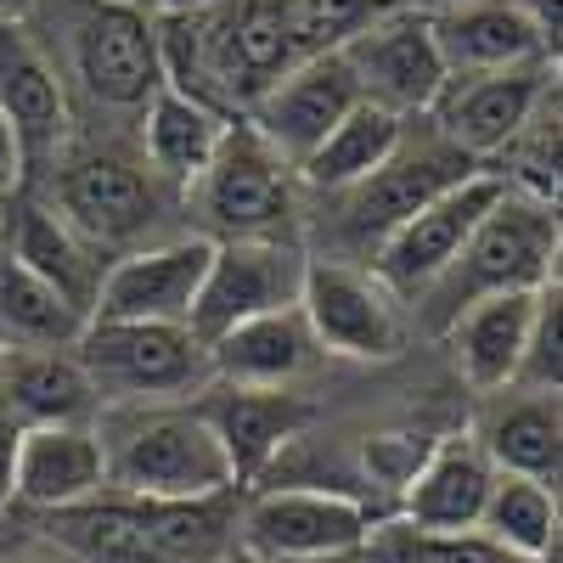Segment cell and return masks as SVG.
<instances>
[{
	"mask_svg": "<svg viewBox=\"0 0 563 563\" xmlns=\"http://www.w3.org/2000/svg\"><path fill=\"white\" fill-rule=\"evenodd\" d=\"M74 74L102 108H147L164 85L158 18L141 0H74L68 7Z\"/></svg>",
	"mask_w": 563,
	"mask_h": 563,
	"instance_id": "cell-5",
	"label": "cell"
},
{
	"mask_svg": "<svg viewBox=\"0 0 563 563\" xmlns=\"http://www.w3.org/2000/svg\"><path fill=\"white\" fill-rule=\"evenodd\" d=\"M440 7H445V0H440Z\"/></svg>",
	"mask_w": 563,
	"mask_h": 563,
	"instance_id": "cell-43",
	"label": "cell"
},
{
	"mask_svg": "<svg viewBox=\"0 0 563 563\" xmlns=\"http://www.w3.org/2000/svg\"><path fill=\"white\" fill-rule=\"evenodd\" d=\"M97 400L113 406H153L169 395H192L209 384V355L180 321H108L90 316L74 339Z\"/></svg>",
	"mask_w": 563,
	"mask_h": 563,
	"instance_id": "cell-3",
	"label": "cell"
},
{
	"mask_svg": "<svg viewBox=\"0 0 563 563\" xmlns=\"http://www.w3.org/2000/svg\"><path fill=\"white\" fill-rule=\"evenodd\" d=\"M558 203H541L530 192H507L479 214L467 243L451 254V265L417 294V316L429 333H445V321L490 294H519L541 288L558 276Z\"/></svg>",
	"mask_w": 563,
	"mask_h": 563,
	"instance_id": "cell-1",
	"label": "cell"
},
{
	"mask_svg": "<svg viewBox=\"0 0 563 563\" xmlns=\"http://www.w3.org/2000/svg\"><path fill=\"white\" fill-rule=\"evenodd\" d=\"M378 536V530H372ZM265 563H384L378 541H361V547H339V552H316V558H265Z\"/></svg>",
	"mask_w": 563,
	"mask_h": 563,
	"instance_id": "cell-37",
	"label": "cell"
},
{
	"mask_svg": "<svg viewBox=\"0 0 563 563\" xmlns=\"http://www.w3.org/2000/svg\"><path fill=\"white\" fill-rule=\"evenodd\" d=\"M541 288H547V282H541ZM541 288L474 299L467 310H456V316L445 321L456 372H462V378L474 384L479 395H496V389H507L512 378H519V355H525V339H530Z\"/></svg>",
	"mask_w": 563,
	"mask_h": 563,
	"instance_id": "cell-21",
	"label": "cell"
},
{
	"mask_svg": "<svg viewBox=\"0 0 563 563\" xmlns=\"http://www.w3.org/2000/svg\"><path fill=\"white\" fill-rule=\"evenodd\" d=\"M243 541L260 558H316V552H339V547H361L372 541L384 519L366 501L344 496V490H321V485H276L260 490L243 512Z\"/></svg>",
	"mask_w": 563,
	"mask_h": 563,
	"instance_id": "cell-10",
	"label": "cell"
},
{
	"mask_svg": "<svg viewBox=\"0 0 563 563\" xmlns=\"http://www.w3.org/2000/svg\"><path fill=\"white\" fill-rule=\"evenodd\" d=\"M23 169H29V153H23V141H18L12 119L0 113V203L23 192Z\"/></svg>",
	"mask_w": 563,
	"mask_h": 563,
	"instance_id": "cell-34",
	"label": "cell"
},
{
	"mask_svg": "<svg viewBox=\"0 0 563 563\" xmlns=\"http://www.w3.org/2000/svg\"><path fill=\"white\" fill-rule=\"evenodd\" d=\"M490 456V467L501 474H525L541 485H558L563 474V417H558V395L541 389H512V400H501L474 434Z\"/></svg>",
	"mask_w": 563,
	"mask_h": 563,
	"instance_id": "cell-25",
	"label": "cell"
},
{
	"mask_svg": "<svg viewBox=\"0 0 563 563\" xmlns=\"http://www.w3.org/2000/svg\"><path fill=\"white\" fill-rule=\"evenodd\" d=\"M0 113L12 119L23 153L40 158L52 153L63 130H68V90H63V74L52 68V57L40 52V40L0 18Z\"/></svg>",
	"mask_w": 563,
	"mask_h": 563,
	"instance_id": "cell-23",
	"label": "cell"
},
{
	"mask_svg": "<svg viewBox=\"0 0 563 563\" xmlns=\"http://www.w3.org/2000/svg\"><path fill=\"white\" fill-rule=\"evenodd\" d=\"M0 563H85L79 552H68L63 541H52V536H34V541H23V547H12Z\"/></svg>",
	"mask_w": 563,
	"mask_h": 563,
	"instance_id": "cell-36",
	"label": "cell"
},
{
	"mask_svg": "<svg viewBox=\"0 0 563 563\" xmlns=\"http://www.w3.org/2000/svg\"><path fill=\"white\" fill-rule=\"evenodd\" d=\"M57 209L102 249V243H124L135 231H147L158 220V192L135 164L90 153L57 175Z\"/></svg>",
	"mask_w": 563,
	"mask_h": 563,
	"instance_id": "cell-17",
	"label": "cell"
},
{
	"mask_svg": "<svg viewBox=\"0 0 563 563\" xmlns=\"http://www.w3.org/2000/svg\"><path fill=\"white\" fill-rule=\"evenodd\" d=\"M474 530H485L490 541H501L507 552H519L530 563H547L558 552V485H541V479H525V474H501L496 467Z\"/></svg>",
	"mask_w": 563,
	"mask_h": 563,
	"instance_id": "cell-29",
	"label": "cell"
},
{
	"mask_svg": "<svg viewBox=\"0 0 563 563\" xmlns=\"http://www.w3.org/2000/svg\"><path fill=\"white\" fill-rule=\"evenodd\" d=\"M198 209L220 238H282L294 243V164L254 124H225L209 169L192 180Z\"/></svg>",
	"mask_w": 563,
	"mask_h": 563,
	"instance_id": "cell-4",
	"label": "cell"
},
{
	"mask_svg": "<svg viewBox=\"0 0 563 563\" xmlns=\"http://www.w3.org/2000/svg\"><path fill=\"white\" fill-rule=\"evenodd\" d=\"M0 361H7V339H0Z\"/></svg>",
	"mask_w": 563,
	"mask_h": 563,
	"instance_id": "cell-41",
	"label": "cell"
},
{
	"mask_svg": "<svg viewBox=\"0 0 563 563\" xmlns=\"http://www.w3.org/2000/svg\"><path fill=\"white\" fill-rule=\"evenodd\" d=\"M40 7V0H0V18H12V23H23L29 12Z\"/></svg>",
	"mask_w": 563,
	"mask_h": 563,
	"instance_id": "cell-40",
	"label": "cell"
},
{
	"mask_svg": "<svg viewBox=\"0 0 563 563\" xmlns=\"http://www.w3.org/2000/svg\"><path fill=\"white\" fill-rule=\"evenodd\" d=\"M490 479H496V467H490L485 445L474 434H445L406 474L400 519L417 530H474L479 507L490 496Z\"/></svg>",
	"mask_w": 563,
	"mask_h": 563,
	"instance_id": "cell-18",
	"label": "cell"
},
{
	"mask_svg": "<svg viewBox=\"0 0 563 563\" xmlns=\"http://www.w3.org/2000/svg\"><path fill=\"white\" fill-rule=\"evenodd\" d=\"M198 411L214 429V440L225 445V462H231V479L238 485L265 474L276 451L310 422L305 400L282 395V389H254V384H220V389H209V400Z\"/></svg>",
	"mask_w": 563,
	"mask_h": 563,
	"instance_id": "cell-19",
	"label": "cell"
},
{
	"mask_svg": "<svg viewBox=\"0 0 563 563\" xmlns=\"http://www.w3.org/2000/svg\"><path fill=\"white\" fill-rule=\"evenodd\" d=\"M501 153H512V164H519V175L507 180L512 192L558 203V85L536 102V113L519 124V135H512Z\"/></svg>",
	"mask_w": 563,
	"mask_h": 563,
	"instance_id": "cell-31",
	"label": "cell"
},
{
	"mask_svg": "<svg viewBox=\"0 0 563 563\" xmlns=\"http://www.w3.org/2000/svg\"><path fill=\"white\" fill-rule=\"evenodd\" d=\"M440 57L451 74H490V68H525L558 63L547 52L541 29L525 18L519 0H445L429 12Z\"/></svg>",
	"mask_w": 563,
	"mask_h": 563,
	"instance_id": "cell-16",
	"label": "cell"
},
{
	"mask_svg": "<svg viewBox=\"0 0 563 563\" xmlns=\"http://www.w3.org/2000/svg\"><path fill=\"white\" fill-rule=\"evenodd\" d=\"M384 563H395V558H384Z\"/></svg>",
	"mask_w": 563,
	"mask_h": 563,
	"instance_id": "cell-42",
	"label": "cell"
},
{
	"mask_svg": "<svg viewBox=\"0 0 563 563\" xmlns=\"http://www.w3.org/2000/svg\"><path fill=\"white\" fill-rule=\"evenodd\" d=\"M209 563H265V558H260V552H254V547H249V541L238 536V541H225V547H220V552H214Z\"/></svg>",
	"mask_w": 563,
	"mask_h": 563,
	"instance_id": "cell-38",
	"label": "cell"
},
{
	"mask_svg": "<svg viewBox=\"0 0 563 563\" xmlns=\"http://www.w3.org/2000/svg\"><path fill=\"white\" fill-rule=\"evenodd\" d=\"M0 249H7L12 260H23L34 276H45L57 294H68L90 316L108 265L97 260V243H90L63 209L18 192L12 209H0Z\"/></svg>",
	"mask_w": 563,
	"mask_h": 563,
	"instance_id": "cell-15",
	"label": "cell"
},
{
	"mask_svg": "<svg viewBox=\"0 0 563 563\" xmlns=\"http://www.w3.org/2000/svg\"><path fill=\"white\" fill-rule=\"evenodd\" d=\"M0 411L23 429H52V422H97L102 400L90 389L74 344L63 350H7L0 361Z\"/></svg>",
	"mask_w": 563,
	"mask_h": 563,
	"instance_id": "cell-24",
	"label": "cell"
},
{
	"mask_svg": "<svg viewBox=\"0 0 563 563\" xmlns=\"http://www.w3.org/2000/svg\"><path fill=\"white\" fill-rule=\"evenodd\" d=\"M18 445H23V422L0 411V512L12 507V490H18Z\"/></svg>",
	"mask_w": 563,
	"mask_h": 563,
	"instance_id": "cell-35",
	"label": "cell"
},
{
	"mask_svg": "<svg viewBox=\"0 0 563 563\" xmlns=\"http://www.w3.org/2000/svg\"><path fill=\"white\" fill-rule=\"evenodd\" d=\"M395 563H530L519 552H507L485 530H417V525H378L372 536Z\"/></svg>",
	"mask_w": 563,
	"mask_h": 563,
	"instance_id": "cell-30",
	"label": "cell"
},
{
	"mask_svg": "<svg viewBox=\"0 0 563 563\" xmlns=\"http://www.w3.org/2000/svg\"><path fill=\"white\" fill-rule=\"evenodd\" d=\"M214 238H180V243H158V249H135L124 260H113L102 271V288L90 316L108 321H180L198 299V282L209 265Z\"/></svg>",
	"mask_w": 563,
	"mask_h": 563,
	"instance_id": "cell-14",
	"label": "cell"
},
{
	"mask_svg": "<svg viewBox=\"0 0 563 563\" xmlns=\"http://www.w3.org/2000/svg\"><path fill=\"white\" fill-rule=\"evenodd\" d=\"M400 135H406V119H400V113H389V108H378V102L361 97V102L299 158L294 175H299L305 186H316V192H344V186L366 180L372 169H378V164L400 147Z\"/></svg>",
	"mask_w": 563,
	"mask_h": 563,
	"instance_id": "cell-26",
	"label": "cell"
},
{
	"mask_svg": "<svg viewBox=\"0 0 563 563\" xmlns=\"http://www.w3.org/2000/svg\"><path fill=\"white\" fill-rule=\"evenodd\" d=\"M299 316L310 327L316 350L350 355V361H389L406 344L400 299L372 271L339 260H305L299 282Z\"/></svg>",
	"mask_w": 563,
	"mask_h": 563,
	"instance_id": "cell-7",
	"label": "cell"
},
{
	"mask_svg": "<svg viewBox=\"0 0 563 563\" xmlns=\"http://www.w3.org/2000/svg\"><path fill=\"white\" fill-rule=\"evenodd\" d=\"M355 102H361V85H355L344 52H310V57H299L282 79H271L243 113H249V124L271 141V147L299 169V158H305Z\"/></svg>",
	"mask_w": 563,
	"mask_h": 563,
	"instance_id": "cell-12",
	"label": "cell"
},
{
	"mask_svg": "<svg viewBox=\"0 0 563 563\" xmlns=\"http://www.w3.org/2000/svg\"><path fill=\"white\" fill-rule=\"evenodd\" d=\"M389 7H400V0H288L305 52H339L350 34H361L372 18H384Z\"/></svg>",
	"mask_w": 563,
	"mask_h": 563,
	"instance_id": "cell-33",
	"label": "cell"
},
{
	"mask_svg": "<svg viewBox=\"0 0 563 563\" xmlns=\"http://www.w3.org/2000/svg\"><path fill=\"white\" fill-rule=\"evenodd\" d=\"M299 282H305V254L282 238H220L209 249L198 299L186 310L192 339L209 344L214 333L238 327L249 316L299 305Z\"/></svg>",
	"mask_w": 563,
	"mask_h": 563,
	"instance_id": "cell-9",
	"label": "cell"
},
{
	"mask_svg": "<svg viewBox=\"0 0 563 563\" xmlns=\"http://www.w3.org/2000/svg\"><path fill=\"white\" fill-rule=\"evenodd\" d=\"M220 135H225V113L198 102V97H186V90H175V85H158L153 102L141 108V141H147V158L169 180L192 186L209 169Z\"/></svg>",
	"mask_w": 563,
	"mask_h": 563,
	"instance_id": "cell-27",
	"label": "cell"
},
{
	"mask_svg": "<svg viewBox=\"0 0 563 563\" xmlns=\"http://www.w3.org/2000/svg\"><path fill=\"white\" fill-rule=\"evenodd\" d=\"M209 355V384H254V389H282L316 361V339L299 316V305H282L265 316H249L225 327L203 344Z\"/></svg>",
	"mask_w": 563,
	"mask_h": 563,
	"instance_id": "cell-20",
	"label": "cell"
},
{
	"mask_svg": "<svg viewBox=\"0 0 563 563\" xmlns=\"http://www.w3.org/2000/svg\"><path fill=\"white\" fill-rule=\"evenodd\" d=\"M339 52H344V63H350L355 85H361V97L400 113V119L429 113L440 102L445 79H451L429 12L406 7V0L389 7L384 18H372L361 34H350Z\"/></svg>",
	"mask_w": 563,
	"mask_h": 563,
	"instance_id": "cell-6",
	"label": "cell"
},
{
	"mask_svg": "<svg viewBox=\"0 0 563 563\" xmlns=\"http://www.w3.org/2000/svg\"><path fill=\"white\" fill-rule=\"evenodd\" d=\"M563 384V288L558 276L541 288V305H536V321H530V339H525V355H519V378L507 389H541V395H558Z\"/></svg>",
	"mask_w": 563,
	"mask_h": 563,
	"instance_id": "cell-32",
	"label": "cell"
},
{
	"mask_svg": "<svg viewBox=\"0 0 563 563\" xmlns=\"http://www.w3.org/2000/svg\"><path fill=\"white\" fill-rule=\"evenodd\" d=\"M474 169H479V158L456 153L440 130H434V141H422V147H411V141L400 135V147H395L378 169H372L366 180L344 186V203H350V238L378 249L406 214H417L429 198H440L445 186H456L462 175H474Z\"/></svg>",
	"mask_w": 563,
	"mask_h": 563,
	"instance_id": "cell-13",
	"label": "cell"
},
{
	"mask_svg": "<svg viewBox=\"0 0 563 563\" xmlns=\"http://www.w3.org/2000/svg\"><path fill=\"white\" fill-rule=\"evenodd\" d=\"M141 7H153V12L164 18V12H209L214 0H141Z\"/></svg>",
	"mask_w": 563,
	"mask_h": 563,
	"instance_id": "cell-39",
	"label": "cell"
},
{
	"mask_svg": "<svg viewBox=\"0 0 563 563\" xmlns=\"http://www.w3.org/2000/svg\"><path fill=\"white\" fill-rule=\"evenodd\" d=\"M85 321L90 316L68 294H57L45 276L0 249V339L7 350H63L85 333Z\"/></svg>",
	"mask_w": 563,
	"mask_h": 563,
	"instance_id": "cell-28",
	"label": "cell"
},
{
	"mask_svg": "<svg viewBox=\"0 0 563 563\" xmlns=\"http://www.w3.org/2000/svg\"><path fill=\"white\" fill-rule=\"evenodd\" d=\"M558 85L552 63H525V68H490V74H451L434 113V130L467 158H496L519 124L536 113V102Z\"/></svg>",
	"mask_w": 563,
	"mask_h": 563,
	"instance_id": "cell-11",
	"label": "cell"
},
{
	"mask_svg": "<svg viewBox=\"0 0 563 563\" xmlns=\"http://www.w3.org/2000/svg\"><path fill=\"white\" fill-rule=\"evenodd\" d=\"M97 490H108V467H102V434L90 422L23 429L12 501H23L34 512H52V507H74L85 496H97Z\"/></svg>",
	"mask_w": 563,
	"mask_h": 563,
	"instance_id": "cell-22",
	"label": "cell"
},
{
	"mask_svg": "<svg viewBox=\"0 0 563 563\" xmlns=\"http://www.w3.org/2000/svg\"><path fill=\"white\" fill-rule=\"evenodd\" d=\"M102 434V467L108 490L141 496V501H198L238 490L225 445L192 406H119Z\"/></svg>",
	"mask_w": 563,
	"mask_h": 563,
	"instance_id": "cell-2",
	"label": "cell"
},
{
	"mask_svg": "<svg viewBox=\"0 0 563 563\" xmlns=\"http://www.w3.org/2000/svg\"><path fill=\"white\" fill-rule=\"evenodd\" d=\"M501 192H507V175L501 169L462 175L456 186H445L440 198H429L417 214H406L389 238L372 249V276H378L400 305H417V294L451 265V254L467 243V231L479 225V214Z\"/></svg>",
	"mask_w": 563,
	"mask_h": 563,
	"instance_id": "cell-8",
	"label": "cell"
}]
</instances>
